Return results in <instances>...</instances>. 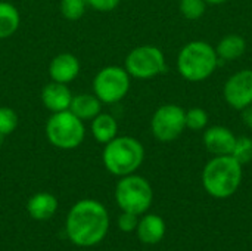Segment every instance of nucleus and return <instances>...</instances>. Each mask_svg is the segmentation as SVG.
Returning <instances> with one entry per match:
<instances>
[{
    "instance_id": "obj_1",
    "label": "nucleus",
    "mask_w": 252,
    "mask_h": 251,
    "mask_svg": "<svg viewBox=\"0 0 252 251\" xmlns=\"http://www.w3.org/2000/svg\"><path fill=\"white\" fill-rule=\"evenodd\" d=\"M109 215L96 200H81L72 206L65 220V232L77 247H93L108 234Z\"/></svg>"
},
{
    "instance_id": "obj_2",
    "label": "nucleus",
    "mask_w": 252,
    "mask_h": 251,
    "mask_svg": "<svg viewBox=\"0 0 252 251\" xmlns=\"http://www.w3.org/2000/svg\"><path fill=\"white\" fill-rule=\"evenodd\" d=\"M242 182V164L232 155H217L204 169L202 183L207 192L216 198L233 195Z\"/></svg>"
},
{
    "instance_id": "obj_3",
    "label": "nucleus",
    "mask_w": 252,
    "mask_h": 251,
    "mask_svg": "<svg viewBox=\"0 0 252 251\" xmlns=\"http://www.w3.org/2000/svg\"><path fill=\"white\" fill-rule=\"evenodd\" d=\"M145 158L143 145L130 136L114 138L111 142L105 143L102 154L103 164L106 170L115 176L133 175Z\"/></svg>"
},
{
    "instance_id": "obj_4",
    "label": "nucleus",
    "mask_w": 252,
    "mask_h": 251,
    "mask_svg": "<svg viewBox=\"0 0 252 251\" xmlns=\"http://www.w3.org/2000/svg\"><path fill=\"white\" fill-rule=\"evenodd\" d=\"M219 64L216 49L205 41L188 43L177 56V68L183 78L189 81H202L208 78Z\"/></svg>"
},
{
    "instance_id": "obj_5",
    "label": "nucleus",
    "mask_w": 252,
    "mask_h": 251,
    "mask_svg": "<svg viewBox=\"0 0 252 251\" xmlns=\"http://www.w3.org/2000/svg\"><path fill=\"white\" fill-rule=\"evenodd\" d=\"M84 124L69 109L53 112L46 124L49 142L59 149H74L84 141Z\"/></svg>"
},
{
    "instance_id": "obj_6",
    "label": "nucleus",
    "mask_w": 252,
    "mask_h": 251,
    "mask_svg": "<svg viewBox=\"0 0 252 251\" xmlns=\"http://www.w3.org/2000/svg\"><path fill=\"white\" fill-rule=\"evenodd\" d=\"M154 192L146 179L136 175L123 176L115 188V201L123 212L142 215L152 204Z\"/></svg>"
},
{
    "instance_id": "obj_7",
    "label": "nucleus",
    "mask_w": 252,
    "mask_h": 251,
    "mask_svg": "<svg viewBox=\"0 0 252 251\" xmlns=\"http://www.w3.org/2000/svg\"><path fill=\"white\" fill-rule=\"evenodd\" d=\"M126 71L142 80L157 77L165 71L164 53L152 44L137 46L126 58Z\"/></svg>"
},
{
    "instance_id": "obj_8",
    "label": "nucleus",
    "mask_w": 252,
    "mask_h": 251,
    "mask_svg": "<svg viewBox=\"0 0 252 251\" xmlns=\"http://www.w3.org/2000/svg\"><path fill=\"white\" fill-rule=\"evenodd\" d=\"M130 89V74L121 67L102 68L94 80L93 90L100 102L115 104L121 101Z\"/></svg>"
},
{
    "instance_id": "obj_9",
    "label": "nucleus",
    "mask_w": 252,
    "mask_h": 251,
    "mask_svg": "<svg viewBox=\"0 0 252 251\" xmlns=\"http://www.w3.org/2000/svg\"><path fill=\"white\" fill-rule=\"evenodd\" d=\"M152 135L161 142L177 139L186 129V111L174 104L159 107L151 120Z\"/></svg>"
},
{
    "instance_id": "obj_10",
    "label": "nucleus",
    "mask_w": 252,
    "mask_h": 251,
    "mask_svg": "<svg viewBox=\"0 0 252 251\" xmlns=\"http://www.w3.org/2000/svg\"><path fill=\"white\" fill-rule=\"evenodd\" d=\"M223 95L226 102L238 111L252 105V70H242L233 74L226 81Z\"/></svg>"
},
{
    "instance_id": "obj_11",
    "label": "nucleus",
    "mask_w": 252,
    "mask_h": 251,
    "mask_svg": "<svg viewBox=\"0 0 252 251\" xmlns=\"http://www.w3.org/2000/svg\"><path fill=\"white\" fill-rule=\"evenodd\" d=\"M236 143V136L233 132L224 126H214L205 130L204 145L216 155H230Z\"/></svg>"
},
{
    "instance_id": "obj_12",
    "label": "nucleus",
    "mask_w": 252,
    "mask_h": 251,
    "mask_svg": "<svg viewBox=\"0 0 252 251\" xmlns=\"http://www.w3.org/2000/svg\"><path fill=\"white\" fill-rule=\"evenodd\" d=\"M41 101L43 105L52 111V112H61V111H66L69 109L71 101H72V95L71 90L66 87V84L63 83H58V81H52L49 84H46L41 90Z\"/></svg>"
},
{
    "instance_id": "obj_13",
    "label": "nucleus",
    "mask_w": 252,
    "mask_h": 251,
    "mask_svg": "<svg viewBox=\"0 0 252 251\" xmlns=\"http://www.w3.org/2000/svg\"><path fill=\"white\" fill-rule=\"evenodd\" d=\"M80 72V61L71 53H61L55 56L49 65V74L53 81L69 83Z\"/></svg>"
},
{
    "instance_id": "obj_14",
    "label": "nucleus",
    "mask_w": 252,
    "mask_h": 251,
    "mask_svg": "<svg viewBox=\"0 0 252 251\" xmlns=\"http://www.w3.org/2000/svg\"><path fill=\"white\" fill-rule=\"evenodd\" d=\"M28 215L38 222L49 220L58 210V200L53 194L49 192H38L34 194L27 204Z\"/></svg>"
},
{
    "instance_id": "obj_15",
    "label": "nucleus",
    "mask_w": 252,
    "mask_h": 251,
    "mask_svg": "<svg viewBox=\"0 0 252 251\" xmlns=\"http://www.w3.org/2000/svg\"><path fill=\"white\" fill-rule=\"evenodd\" d=\"M137 237L143 244L154 246L159 243L164 238L165 234V223L164 220L157 215H148L142 220H139V225L136 228Z\"/></svg>"
},
{
    "instance_id": "obj_16",
    "label": "nucleus",
    "mask_w": 252,
    "mask_h": 251,
    "mask_svg": "<svg viewBox=\"0 0 252 251\" xmlns=\"http://www.w3.org/2000/svg\"><path fill=\"white\" fill-rule=\"evenodd\" d=\"M69 111L78 117L81 121L84 120H93L97 114H100V101L96 95L90 93H81L77 96H72Z\"/></svg>"
},
{
    "instance_id": "obj_17",
    "label": "nucleus",
    "mask_w": 252,
    "mask_h": 251,
    "mask_svg": "<svg viewBox=\"0 0 252 251\" xmlns=\"http://www.w3.org/2000/svg\"><path fill=\"white\" fill-rule=\"evenodd\" d=\"M118 124L115 118L109 114H97L92 123V135L100 143H108L117 138Z\"/></svg>"
},
{
    "instance_id": "obj_18",
    "label": "nucleus",
    "mask_w": 252,
    "mask_h": 251,
    "mask_svg": "<svg viewBox=\"0 0 252 251\" xmlns=\"http://www.w3.org/2000/svg\"><path fill=\"white\" fill-rule=\"evenodd\" d=\"M245 49L247 43L244 37H241L239 34H229L220 40V43L216 47V52L219 58L224 61H235L245 53Z\"/></svg>"
},
{
    "instance_id": "obj_19",
    "label": "nucleus",
    "mask_w": 252,
    "mask_h": 251,
    "mask_svg": "<svg viewBox=\"0 0 252 251\" xmlns=\"http://www.w3.org/2000/svg\"><path fill=\"white\" fill-rule=\"evenodd\" d=\"M18 9L6 1H0V38L10 37L19 27Z\"/></svg>"
},
{
    "instance_id": "obj_20",
    "label": "nucleus",
    "mask_w": 252,
    "mask_h": 251,
    "mask_svg": "<svg viewBox=\"0 0 252 251\" xmlns=\"http://www.w3.org/2000/svg\"><path fill=\"white\" fill-rule=\"evenodd\" d=\"M238 163H241L242 166L250 163L252 160V139L248 136H241L236 138V143L235 148L230 154Z\"/></svg>"
},
{
    "instance_id": "obj_21",
    "label": "nucleus",
    "mask_w": 252,
    "mask_h": 251,
    "mask_svg": "<svg viewBox=\"0 0 252 251\" xmlns=\"http://www.w3.org/2000/svg\"><path fill=\"white\" fill-rule=\"evenodd\" d=\"M86 0H62L61 1V12L69 21L80 19L86 12Z\"/></svg>"
},
{
    "instance_id": "obj_22",
    "label": "nucleus",
    "mask_w": 252,
    "mask_h": 251,
    "mask_svg": "<svg viewBox=\"0 0 252 251\" xmlns=\"http://www.w3.org/2000/svg\"><path fill=\"white\" fill-rule=\"evenodd\" d=\"M207 9L204 0H180V12L188 19H199Z\"/></svg>"
},
{
    "instance_id": "obj_23",
    "label": "nucleus",
    "mask_w": 252,
    "mask_h": 251,
    "mask_svg": "<svg viewBox=\"0 0 252 251\" xmlns=\"http://www.w3.org/2000/svg\"><path fill=\"white\" fill-rule=\"evenodd\" d=\"M18 126V115L12 108L0 107V135L7 136L15 132Z\"/></svg>"
},
{
    "instance_id": "obj_24",
    "label": "nucleus",
    "mask_w": 252,
    "mask_h": 251,
    "mask_svg": "<svg viewBox=\"0 0 252 251\" xmlns=\"http://www.w3.org/2000/svg\"><path fill=\"white\" fill-rule=\"evenodd\" d=\"M208 114L202 108H190L186 111V127L190 130H202L207 127Z\"/></svg>"
},
{
    "instance_id": "obj_25",
    "label": "nucleus",
    "mask_w": 252,
    "mask_h": 251,
    "mask_svg": "<svg viewBox=\"0 0 252 251\" xmlns=\"http://www.w3.org/2000/svg\"><path fill=\"white\" fill-rule=\"evenodd\" d=\"M137 225H139V219H137V215L134 213L123 212V215L118 219V226L123 232H133L136 231Z\"/></svg>"
},
{
    "instance_id": "obj_26",
    "label": "nucleus",
    "mask_w": 252,
    "mask_h": 251,
    "mask_svg": "<svg viewBox=\"0 0 252 251\" xmlns=\"http://www.w3.org/2000/svg\"><path fill=\"white\" fill-rule=\"evenodd\" d=\"M86 3L99 12H109L118 6L120 0H86Z\"/></svg>"
},
{
    "instance_id": "obj_27",
    "label": "nucleus",
    "mask_w": 252,
    "mask_h": 251,
    "mask_svg": "<svg viewBox=\"0 0 252 251\" xmlns=\"http://www.w3.org/2000/svg\"><path fill=\"white\" fill-rule=\"evenodd\" d=\"M242 121L245 123V126H247L248 129H251L252 130V105H250V107H247V108L242 109Z\"/></svg>"
},
{
    "instance_id": "obj_28",
    "label": "nucleus",
    "mask_w": 252,
    "mask_h": 251,
    "mask_svg": "<svg viewBox=\"0 0 252 251\" xmlns=\"http://www.w3.org/2000/svg\"><path fill=\"white\" fill-rule=\"evenodd\" d=\"M207 4H221V3H226L227 0H204Z\"/></svg>"
},
{
    "instance_id": "obj_29",
    "label": "nucleus",
    "mask_w": 252,
    "mask_h": 251,
    "mask_svg": "<svg viewBox=\"0 0 252 251\" xmlns=\"http://www.w3.org/2000/svg\"><path fill=\"white\" fill-rule=\"evenodd\" d=\"M3 138H4V136H1V135H0V145H1V141H3Z\"/></svg>"
}]
</instances>
